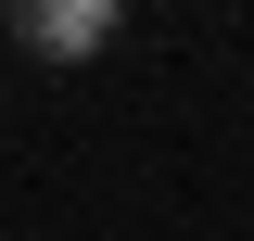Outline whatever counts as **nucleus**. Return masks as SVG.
Instances as JSON below:
<instances>
[{"mask_svg": "<svg viewBox=\"0 0 254 241\" xmlns=\"http://www.w3.org/2000/svg\"><path fill=\"white\" fill-rule=\"evenodd\" d=\"M115 26H127L115 0H13V38H26V51H51V63H89Z\"/></svg>", "mask_w": 254, "mask_h": 241, "instance_id": "1", "label": "nucleus"}]
</instances>
